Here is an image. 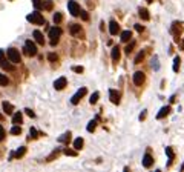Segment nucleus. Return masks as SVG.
Returning <instances> with one entry per match:
<instances>
[{"instance_id":"obj_1","label":"nucleus","mask_w":184,"mask_h":172,"mask_svg":"<svg viewBox=\"0 0 184 172\" xmlns=\"http://www.w3.org/2000/svg\"><path fill=\"white\" fill-rule=\"evenodd\" d=\"M25 54H26L28 57L37 56V46L32 40H26V42H25Z\"/></svg>"},{"instance_id":"obj_2","label":"nucleus","mask_w":184,"mask_h":172,"mask_svg":"<svg viewBox=\"0 0 184 172\" xmlns=\"http://www.w3.org/2000/svg\"><path fill=\"white\" fill-rule=\"evenodd\" d=\"M28 22H31V23H34V25H43L45 23V19H43V16L38 12L36 9V12H32V14H29L28 17H26Z\"/></svg>"},{"instance_id":"obj_3","label":"nucleus","mask_w":184,"mask_h":172,"mask_svg":"<svg viewBox=\"0 0 184 172\" xmlns=\"http://www.w3.org/2000/svg\"><path fill=\"white\" fill-rule=\"evenodd\" d=\"M60 36H61V29H60V28L54 26V28L49 29V37H51V45H52V46L57 45V42H58Z\"/></svg>"},{"instance_id":"obj_4","label":"nucleus","mask_w":184,"mask_h":172,"mask_svg":"<svg viewBox=\"0 0 184 172\" xmlns=\"http://www.w3.org/2000/svg\"><path fill=\"white\" fill-rule=\"evenodd\" d=\"M68 8H69V12H71V16H74V17H77L81 11H80V5L77 3V2H74V0H71L69 3H68Z\"/></svg>"},{"instance_id":"obj_5","label":"nucleus","mask_w":184,"mask_h":172,"mask_svg":"<svg viewBox=\"0 0 184 172\" xmlns=\"http://www.w3.org/2000/svg\"><path fill=\"white\" fill-rule=\"evenodd\" d=\"M8 58L12 63H20V54H18L17 49H14V48H9L8 49Z\"/></svg>"},{"instance_id":"obj_6","label":"nucleus","mask_w":184,"mask_h":172,"mask_svg":"<svg viewBox=\"0 0 184 172\" xmlns=\"http://www.w3.org/2000/svg\"><path fill=\"white\" fill-rule=\"evenodd\" d=\"M85 96H86V88H80V89H78V91H77V92L72 96V98H71V103H72V105H77V103L81 100V97H85Z\"/></svg>"},{"instance_id":"obj_7","label":"nucleus","mask_w":184,"mask_h":172,"mask_svg":"<svg viewBox=\"0 0 184 172\" xmlns=\"http://www.w3.org/2000/svg\"><path fill=\"white\" fill-rule=\"evenodd\" d=\"M181 32H183V26H181V23L175 22V23L172 25V34H173V36H175V38L178 40V37L181 36Z\"/></svg>"},{"instance_id":"obj_8","label":"nucleus","mask_w":184,"mask_h":172,"mask_svg":"<svg viewBox=\"0 0 184 172\" xmlns=\"http://www.w3.org/2000/svg\"><path fill=\"white\" fill-rule=\"evenodd\" d=\"M0 66H2L3 69H8V71H12V69H14V68H12V65L6 63V60H5V52H3V49H0Z\"/></svg>"},{"instance_id":"obj_9","label":"nucleus","mask_w":184,"mask_h":172,"mask_svg":"<svg viewBox=\"0 0 184 172\" xmlns=\"http://www.w3.org/2000/svg\"><path fill=\"white\" fill-rule=\"evenodd\" d=\"M133 83H135L137 86H141V85L144 83V74H143L141 71H137V72L133 74Z\"/></svg>"},{"instance_id":"obj_10","label":"nucleus","mask_w":184,"mask_h":172,"mask_svg":"<svg viewBox=\"0 0 184 172\" xmlns=\"http://www.w3.org/2000/svg\"><path fill=\"white\" fill-rule=\"evenodd\" d=\"M66 83H68L66 78H65V77H60V78H57V80L54 81V88L57 89V91H61V89L66 86Z\"/></svg>"},{"instance_id":"obj_11","label":"nucleus","mask_w":184,"mask_h":172,"mask_svg":"<svg viewBox=\"0 0 184 172\" xmlns=\"http://www.w3.org/2000/svg\"><path fill=\"white\" fill-rule=\"evenodd\" d=\"M118 31H120V25H118L115 20H110L109 22V32L112 34V36H117Z\"/></svg>"},{"instance_id":"obj_12","label":"nucleus","mask_w":184,"mask_h":172,"mask_svg":"<svg viewBox=\"0 0 184 172\" xmlns=\"http://www.w3.org/2000/svg\"><path fill=\"white\" fill-rule=\"evenodd\" d=\"M109 98L114 105H118V103H120V94H118L115 89H110L109 91Z\"/></svg>"},{"instance_id":"obj_13","label":"nucleus","mask_w":184,"mask_h":172,"mask_svg":"<svg viewBox=\"0 0 184 172\" xmlns=\"http://www.w3.org/2000/svg\"><path fill=\"white\" fill-rule=\"evenodd\" d=\"M153 165V158H152V155L150 154H146L144 157H143V166L144 168H150Z\"/></svg>"},{"instance_id":"obj_14","label":"nucleus","mask_w":184,"mask_h":172,"mask_svg":"<svg viewBox=\"0 0 184 172\" xmlns=\"http://www.w3.org/2000/svg\"><path fill=\"white\" fill-rule=\"evenodd\" d=\"M2 108H3V111H5V114H12V111H14V106L11 105V103H8V101H3L2 103Z\"/></svg>"},{"instance_id":"obj_15","label":"nucleus","mask_w":184,"mask_h":172,"mask_svg":"<svg viewBox=\"0 0 184 172\" xmlns=\"http://www.w3.org/2000/svg\"><path fill=\"white\" fill-rule=\"evenodd\" d=\"M169 112H170V106H163V108L160 109L158 115H157V118H160V120H161V118H164V117L169 114Z\"/></svg>"},{"instance_id":"obj_16","label":"nucleus","mask_w":184,"mask_h":172,"mask_svg":"<svg viewBox=\"0 0 184 172\" xmlns=\"http://www.w3.org/2000/svg\"><path fill=\"white\" fill-rule=\"evenodd\" d=\"M69 31H71V34H72L74 37H77V36L81 32V25H72V26L69 28Z\"/></svg>"},{"instance_id":"obj_17","label":"nucleus","mask_w":184,"mask_h":172,"mask_svg":"<svg viewBox=\"0 0 184 172\" xmlns=\"http://www.w3.org/2000/svg\"><path fill=\"white\" fill-rule=\"evenodd\" d=\"M166 154H167V157H169V166L173 163V160H175V154H173V149L172 148H166Z\"/></svg>"},{"instance_id":"obj_18","label":"nucleus","mask_w":184,"mask_h":172,"mask_svg":"<svg viewBox=\"0 0 184 172\" xmlns=\"http://www.w3.org/2000/svg\"><path fill=\"white\" fill-rule=\"evenodd\" d=\"M34 38L38 45H45V38H43V34L40 31H34Z\"/></svg>"},{"instance_id":"obj_19","label":"nucleus","mask_w":184,"mask_h":172,"mask_svg":"<svg viewBox=\"0 0 184 172\" xmlns=\"http://www.w3.org/2000/svg\"><path fill=\"white\" fill-rule=\"evenodd\" d=\"M112 60L114 61H118L120 60V48L118 46H114L112 48Z\"/></svg>"},{"instance_id":"obj_20","label":"nucleus","mask_w":184,"mask_h":172,"mask_svg":"<svg viewBox=\"0 0 184 172\" xmlns=\"http://www.w3.org/2000/svg\"><path fill=\"white\" fill-rule=\"evenodd\" d=\"M22 120H23V115H22V112H16V114L12 115V123H14V125H20V123H22Z\"/></svg>"},{"instance_id":"obj_21","label":"nucleus","mask_w":184,"mask_h":172,"mask_svg":"<svg viewBox=\"0 0 184 172\" xmlns=\"http://www.w3.org/2000/svg\"><path fill=\"white\" fill-rule=\"evenodd\" d=\"M83 145H85L83 138H75V141H74V148H75L77 151H80V149L83 148Z\"/></svg>"},{"instance_id":"obj_22","label":"nucleus","mask_w":184,"mask_h":172,"mask_svg":"<svg viewBox=\"0 0 184 172\" xmlns=\"http://www.w3.org/2000/svg\"><path fill=\"white\" fill-rule=\"evenodd\" d=\"M32 5H34V8H36L37 11L41 9V8H45V2L43 0H32Z\"/></svg>"},{"instance_id":"obj_23","label":"nucleus","mask_w":184,"mask_h":172,"mask_svg":"<svg viewBox=\"0 0 184 172\" xmlns=\"http://www.w3.org/2000/svg\"><path fill=\"white\" fill-rule=\"evenodd\" d=\"M132 37V32L130 31H123L121 32V42H129Z\"/></svg>"},{"instance_id":"obj_24","label":"nucleus","mask_w":184,"mask_h":172,"mask_svg":"<svg viewBox=\"0 0 184 172\" xmlns=\"http://www.w3.org/2000/svg\"><path fill=\"white\" fill-rule=\"evenodd\" d=\"M140 17L143 20H149V11H147L146 8H141L140 9Z\"/></svg>"},{"instance_id":"obj_25","label":"nucleus","mask_w":184,"mask_h":172,"mask_svg":"<svg viewBox=\"0 0 184 172\" xmlns=\"http://www.w3.org/2000/svg\"><path fill=\"white\" fill-rule=\"evenodd\" d=\"M98 97H100V94L98 92H94L91 96V98H89V101H91V105H95L97 101H98Z\"/></svg>"},{"instance_id":"obj_26","label":"nucleus","mask_w":184,"mask_h":172,"mask_svg":"<svg viewBox=\"0 0 184 172\" xmlns=\"http://www.w3.org/2000/svg\"><path fill=\"white\" fill-rule=\"evenodd\" d=\"M95 128H97V121H95V120L89 121V125H88V131H89V132H94Z\"/></svg>"},{"instance_id":"obj_27","label":"nucleus","mask_w":184,"mask_h":172,"mask_svg":"<svg viewBox=\"0 0 184 172\" xmlns=\"http://www.w3.org/2000/svg\"><path fill=\"white\" fill-rule=\"evenodd\" d=\"M180 57H175V60H173V71L175 72H178V69H180Z\"/></svg>"},{"instance_id":"obj_28","label":"nucleus","mask_w":184,"mask_h":172,"mask_svg":"<svg viewBox=\"0 0 184 172\" xmlns=\"http://www.w3.org/2000/svg\"><path fill=\"white\" fill-rule=\"evenodd\" d=\"M0 85L2 86H6L8 85V77L5 76V74H0Z\"/></svg>"},{"instance_id":"obj_29","label":"nucleus","mask_w":184,"mask_h":172,"mask_svg":"<svg viewBox=\"0 0 184 172\" xmlns=\"http://www.w3.org/2000/svg\"><path fill=\"white\" fill-rule=\"evenodd\" d=\"M69 138H71V132H66V134L63 135V137H60V138H58V141H61V143H65V141H68Z\"/></svg>"},{"instance_id":"obj_30","label":"nucleus","mask_w":184,"mask_h":172,"mask_svg":"<svg viewBox=\"0 0 184 172\" xmlns=\"http://www.w3.org/2000/svg\"><path fill=\"white\" fill-rule=\"evenodd\" d=\"M58 154H60V149H55L54 152H52L51 155H49V157H48V161H52L55 157H58Z\"/></svg>"},{"instance_id":"obj_31","label":"nucleus","mask_w":184,"mask_h":172,"mask_svg":"<svg viewBox=\"0 0 184 172\" xmlns=\"http://www.w3.org/2000/svg\"><path fill=\"white\" fill-rule=\"evenodd\" d=\"M20 132H22V129H20V126H18V125H16V126L11 129V134H12V135H18Z\"/></svg>"},{"instance_id":"obj_32","label":"nucleus","mask_w":184,"mask_h":172,"mask_svg":"<svg viewBox=\"0 0 184 172\" xmlns=\"http://www.w3.org/2000/svg\"><path fill=\"white\" fill-rule=\"evenodd\" d=\"M143 58H144V52L141 51V52H138V56L135 57V60H133V61H135V63H141V60H143Z\"/></svg>"},{"instance_id":"obj_33","label":"nucleus","mask_w":184,"mask_h":172,"mask_svg":"<svg viewBox=\"0 0 184 172\" xmlns=\"http://www.w3.org/2000/svg\"><path fill=\"white\" fill-rule=\"evenodd\" d=\"M25 152H26V148H20V149H18L16 154H12V157H22V155H23Z\"/></svg>"},{"instance_id":"obj_34","label":"nucleus","mask_w":184,"mask_h":172,"mask_svg":"<svg viewBox=\"0 0 184 172\" xmlns=\"http://www.w3.org/2000/svg\"><path fill=\"white\" fill-rule=\"evenodd\" d=\"M61 19H63V16H61L60 12H55V14H54V22H55V23H60V22H61Z\"/></svg>"},{"instance_id":"obj_35","label":"nucleus","mask_w":184,"mask_h":172,"mask_svg":"<svg viewBox=\"0 0 184 172\" xmlns=\"http://www.w3.org/2000/svg\"><path fill=\"white\" fill-rule=\"evenodd\" d=\"M48 60H49V61H57V60H58V57H57V54L51 52V54H48Z\"/></svg>"},{"instance_id":"obj_36","label":"nucleus","mask_w":184,"mask_h":172,"mask_svg":"<svg viewBox=\"0 0 184 172\" xmlns=\"http://www.w3.org/2000/svg\"><path fill=\"white\" fill-rule=\"evenodd\" d=\"M65 154L69 155V157H75V155H77V149H75V151H72V149H65Z\"/></svg>"},{"instance_id":"obj_37","label":"nucleus","mask_w":184,"mask_h":172,"mask_svg":"<svg viewBox=\"0 0 184 172\" xmlns=\"http://www.w3.org/2000/svg\"><path fill=\"white\" fill-rule=\"evenodd\" d=\"M72 71H74V72H78V74H81V72L85 71V68H83V66H74Z\"/></svg>"},{"instance_id":"obj_38","label":"nucleus","mask_w":184,"mask_h":172,"mask_svg":"<svg viewBox=\"0 0 184 172\" xmlns=\"http://www.w3.org/2000/svg\"><path fill=\"white\" fill-rule=\"evenodd\" d=\"M45 9H52V2L51 0H45Z\"/></svg>"},{"instance_id":"obj_39","label":"nucleus","mask_w":184,"mask_h":172,"mask_svg":"<svg viewBox=\"0 0 184 172\" xmlns=\"http://www.w3.org/2000/svg\"><path fill=\"white\" fill-rule=\"evenodd\" d=\"M29 134H31V138H37V137H38V134H37V131L34 129V128L29 129Z\"/></svg>"},{"instance_id":"obj_40","label":"nucleus","mask_w":184,"mask_h":172,"mask_svg":"<svg viewBox=\"0 0 184 172\" xmlns=\"http://www.w3.org/2000/svg\"><path fill=\"white\" fill-rule=\"evenodd\" d=\"M133 45H135V43H130V45H128V46H126V54H130V52H132Z\"/></svg>"},{"instance_id":"obj_41","label":"nucleus","mask_w":184,"mask_h":172,"mask_svg":"<svg viewBox=\"0 0 184 172\" xmlns=\"http://www.w3.org/2000/svg\"><path fill=\"white\" fill-rule=\"evenodd\" d=\"M5 135H6V132H5V129H3V128L0 126V141H2V140L5 138Z\"/></svg>"},{"instance_id":"obj_42","label":"nucleus","mask_w":184,"mask_h":172,"mask_svg":"<svg viewBox=\"0 0 184 172\" xmlns=\"http://www.w3.org/2000/svg\"><path fill=\"white\" fill-rule=\"evenodd\" d=\"M25 111H26V114L29 115V117H34V111H32V109H29V108H26V109H25Z\"/></svg>"},{"instance_id":"obj_43","label":"nucleus","mask_w":184,"mask_h":172,"mask_svg":"<svg viewBox=\"0 0 184 172\" xmlns=\"http://www.w3.org/2000/svg\"><path fill=\"white\" fill-rule=\"evenodd\" d=\"M135 29H137L138 32H143V29H144V28H143L141 25H135Z\"/></svg>"},{"instance_id":"obj_44","label":"nucleus","mask_w":184,"mask_h":172,"mask_svg":"<svg viewBox=\"0 0 184 172\" xmlns=\"http://www.w3.org/2000/svg\"><path fill=\"white\" fill-rule=\"evenodd\" d=\"M81 19H83V20H88V19H89V16H88L85 11H81Z\"/></svg>"},{"instance_id":"obj_45","label":"nucleus","mask_w":184,"mask_h":172,"mask_svg":"<svg viewBox=\"0 0 184 172\" xmlns=\"http://www.w3.org/2000/svg\"><path fill=\"white\" fill-rule=\"evenodd\" d=\"M144 117H146V111H144V112H141V115H140V120H143Z\"/></svg>"},{"instance_id":"obj_46","label":"nucleus","mask_w":184,"mask_h":172,"mask_svg":"<svg viewBox=\"0 0 184 172\" xmlns=\"http://www.w3.org/2000/svg\"><path fill=\"white\" fill-rule=\"evenodd\" d=\"M2 118H3V117H2V114H0V120H2Z\"/></svg>"},{"instance_id":"obj_47","label":"nucleus","mask_w":184,"mask_h":172,"mask_svg":"<svg viewBox=\"0 0 184 172\" xmlns=\"http://www.w3.org/2000/svg\"><path fill=\"white\" fill-rule=\"evenodd\" d=\"M183 49H184V42H183Z\"/></svg>"},{"instance_id":"obj_48","label":"nucleus","mask_w":184,"mask_h":172,"mask_svg":"<svg viewBox=\"0 0 184 172\" xmlns=\"http://www.w3.org/2000/svg\"><path fill=\"white\" fill-rule=\"evenodd\" d=\"M147 2H152V0H147Z\"/></svg>"}]
</instances>
